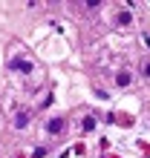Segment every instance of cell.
<instances>
[{
  "label": "cell",
  "instance_id": "cell-1",
  "mask_svg": "<svg viewBox=\"0 0 150 158\" xmlns=\"http://www.w3.org/2000/svg\"><path fill=\"white\" fill-rule=\"evenodd\" d=\"M61 127H64V121H52V124H49V132H52V135H58V132H61Z\"/></svg>",
  "mask_w": 150,
  "mask_h": 158
},
{
  "label": "cell",
  "instance_id": "cell-2",
  "mask_svg": "<svg viewBox=\"0 0 150 158\" xmlns=\"http://www.w3.org/2000/svg\"><path fill=\"white\" fill-rule=\"evenodd\" d=\"M15 124H17V127H26V124H29V115H26V112H23V115H17V118H15Z\"/></svg>",
  "mask_w": 150,
  "mask_h": 158
},
{
  "label": "cell",
  "instance_id": "cell-3",
  "mask_svg": "<svg viewBox=\"0 0 150 158\" xmlns=\"http://www.w3.org/2000/svg\"><path fill=\"white\" fill-rule=\"evenodd\" d=\"M118 23H130V12H118Z\"/></svg>",
  "mask_w": 150,
  "mask_h": 158
},
{
  "label": "cell",
  "instance_id": "cell-4",
  "mask_svg": "<svg viewBox=\"0 0 150 158\" xmlns=\"http://www.w3.org/2000/svg\"><path fill=\"white\" fill-rule=\"evenodd\" d=\"M144 72H147V78H150V63H147V66H144Z\"/></svg>",
  "mask_w": 150,
  "mask_h": 158
}]
</instances>
